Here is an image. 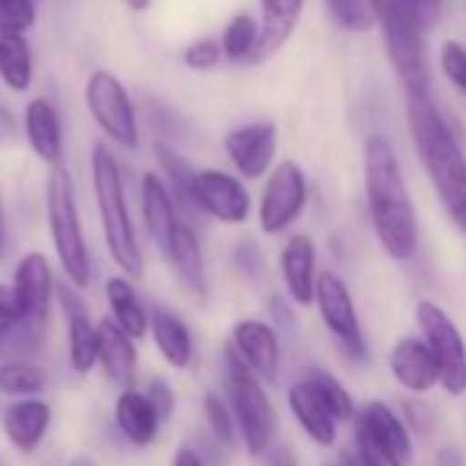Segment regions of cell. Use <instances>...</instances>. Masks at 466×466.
<instances>
[{
  "label": "cell",
  "instance_id": "277c9868",
  "mask_svg": "<svg viewBox=\"0 0 466 466\" xmlns=\"http://www.w3.org/2000/svg\"><path fill=\"white\" fill-rule=\"evenodd\" d=\"M45 211L50 225V239L56 261L75 291H86L94 280V258L86 242L83 217L77 206V192L72 173L58 165L50 167L45 181Z\"/></svg>",
  "mask_w": 466,
  "mask_h": 466
},
{
  "label": "cell",
  "instance_id": "e575fe53",
  "mask_svg": "<svg viewBox=\"0 0 466 466\" xmlns=\"http://www.w3.org/2000/svg\"><path fill=\"white\" fill-rule=\"evenodd\" d=\"M327 9H329L332 20L346 31L365 34L376 25L370 0H327Z\"/></svg>",
  "mask_w": 466,
  "mask_h": 466
},
{
  "label": "cell",
  "instance_id": "52a82bcc",
  "mask_svg": "<svg viewBox=\"0 0 466 466\" xmlns=\"http://www.w3.org/2000/svg\"><path fill=\"white\" fill-rule=\"evenodd\" d=\"M56 291H58V283H56L50 258L39 250L25 253L17 261L15 275H12V294L20 308V324L12 332V338L25 351L23 357H28L31 351L42 346Z\"/></svg>",
  "mask_w": 466,
  "mask_h": 466
},
{
  "label": "cell",
  "instance_id": "3957f363",
  "mask_svg": "<svg viewBox=\"0 0 466 466\" xmlns=\"http://www.w3.org/2000/svg\"><path fill=\"white\" fill-rule=\"evenodd\" d=\"M91 184H94L99 228H102L107 256L118 267V275L129 280H140L146 272V256L129 211L124 170L113 148L105 143H96L91 151Z\"/></svg>",
  "mask_w": 466,
  "mask_h": 466
},
{
  "label": "cell",
  "instance_id": "ac0fdd59",
  "mask_svg": "<svg viewBox=\"0 0 466 466\" xmlns=\"http://www.w3.org/2000/svg\"><path fill=\"white\" fill-rule=\"evenodd\" d=\"M61 305L66 308V360L77 376H88L96 368V321L88 316L86 305L80 302V291L58 289L56 291Z\"/></svg>",
  "mask_w": 466,
  "mask_h": 466
},
{
  "label": "cell",
  "instance_id": "836d02e7",
  "mask_svg": "<svg viewBox=\"0 0 466 466\" xmlns=\"http://www.w3.org/2000/svg\"><path fill=\"white\" fill-rule=\"evenodd\" d=\"M203 417H206V425L211 431V436L225 444V447H237L239 441V433H237V422L230 417V409L225 403V398L214 390H208L203 395Z\"/></svg>",
  "mask_w": 466,
  "mask_h": 466
},
{
  "label": "cell",
  "instance_id": "d6a6232c",
  "mask_svg": "<svg viewBox=\"0 0 466 466\" xmlns=\"http://www.w3.org/2000/svg\"><path fill=\"white\" fill-rule=\"evenodd\" d=\"M302 379H308L313 384V390L321 395V400L327 403V409L332 411V417L340 422H351L354 414H357V406H354V398L351 392L329 373V370H321V368H310Z\"/></svg>",
  "mask_w": 466,
  "mask_h": 466
},
{
  "label": "cell",
  "instance_id": "cb8c5ba5",
  "mask_svg": "<svg viewBox=\"0 0 466 466\" xmlns=\"http://www.w3.org/2000/svg\"><path fill=\"white\" fill-rule=\"evenodd\" d=\"M289 409L297 420V425L302 428V433L319 444V447H335L338 441V420L332 417V411L327 409V403L321 400V395L313 390V384L308 379H299L289 387L286 392Z\"/></svg>",
  "mask_w": 466,
  "mask_h": 466
},
{
  "label": "cell",
  "instance_id": "bcb514c9",
  "mask_svg": "<svg viewBox=\"0 0 466 466\" xmlns=\"http://www.w3.org/2000/svg\"><path fill=\"white\" fill-rule=\"evenodd\" d=\"M127 6H129L135 15H143V12H148V9L154 6V0H127Z\"/></svg>",
  "mask_w": 466,
  "mask_h": 466
},
{
  "label": "cell",
  "instance_id": "7402d4cb",
  "mask_svg": "<svg viewBox=\"0 0 466 466\" xmlns=\"http://www.w3.org/2000/svg\"><path fill=\"white\" fill-rule=\"evenodd\" d=\"M148 338L167 368L187 370L195 362V338L189 324L178 313L167 308H154L148 313Z\"/></svg>",
  "mask_w": 466,
  "mask_h": 466
},
{
  "label": "cell",
  "instance_id": "9a60e30c",
  "mask_svg": "<svg viewBox=\"0 0 466 466\" xmlns=\"http://www.w3.org/2000/svg\"><path fill=\"white\" fill-rule=\"evenodd\" d=\"M53 425V406L45 398H20L9 400L0 414V431H4L6 441L20 455H34Z\"/></svg>",
  "mask_w": 466,
  "mask_h": 466
},
{
  "label": "cell",
  "instance_id": "ba28073f",
  "mask_svg": "<svg viewBox=\"0 0 466 466\" xmlns=\"http://www.w3.org/2000/svg\"><path fill=\"white\" fill-rule=\"evenodd\" d=\"M83 99H86V107H88L94 124L102 129V135L113 146H118L124 151H135L140 146L137 110H135V102L118 75H113L107 69H94L86 80Z\"/></svg>",
  "mask_w": 466,
  "mask_h": 466
},
{
  "label": "cell",
  "instance_id": "7dc6e473",
  "mask_svg": "<svg viewBox=\"0 0 466 466\" xmlns=\"http://www.w3.org/2000/svg\"><path fill=\"white\" fill-rule=\"evenodd\" d=\"M4 343H6V340H4V338H0V354H4Z\"/></svg>",
  "mask_w": 466,
  "mask_h": 466
},
{
  "label": "cell",
  "instance_id": "ffe728a7",
  "mask_svg": "<svg viewBox=\"0 0 466 466\" xmlns=\"http://www.w3.org/2000/svg\"><path fill=\"white\" fill-rule=\"evenodd\" d=\"M140 211H143V225H146L148 239L159 248V253H165L176 228L184 219L157 170H146L140 178Z\"/></svg>",
  "mask_w": 466,
  "mask_h": 466
},
{
  "label": "cell",
  "instance_id": "ab89813d",
  "mask_svg": "<svg viewBox=\"0 0 466 466\" xmlns=\"http://www.w3.org/2000/svg\"><path fill=\"white\" fill-rule=\"evenodd\" d=\"M357 466H403L390 452L376 447L362 431H357Z\"/></svg>",
  "mask_w": 466,
  "mask_h": 466
},
{
  "label": "cell",
  "instance_id": "60d3db41",
  "mask_svg": "<svg viewBox=\"0 0 466 466\" xmlns=\"http://www.w3.org/2000/svg\"><path fill=\"white\" fill-rule=\"evenodd\" d=\"M20 324V308H17V299L12 294V286L0 283V338H12V332L17 329Z\"/></svg>",
  "mask_w": 466,
  "mask_h": 466
},
{
  "label": "cell",
  "instance_id": "74e56055",
  "mask_svg": "<svg viewBox=\"0 0 466 466\" xmlns=\"http://www.w3.org/2000/svg\"><path fill=\"white\" fill-rule=\"evenodd\" d=\"M441 69L447 80L466 94V50L458 42H447L441 47Z\"/></svg>",
  "mask_w": 466,
  "mask_h": 466
},
{
  "label": "cell",
  "instance_id": "d4e9b609",
  "mask_svg": "<svg viewBox=\"0 0 466 466\" xmlns=\"http://www.w3.org/2000/svg\"><path fill=\"white\" fill-rule=\"evenodd\" d=\"M357 431H362L376 447L390 452L395 461L411 458V439L403 425V420L384 403V400H368L357 414Z\"/></svg>",
  "mask_w": 466,
  "mask_h": 466
},
{
  "label": "cell",
  "instance_id": "5b68a950",
  "mask_svg": "<svg viewBox=\"0 0 466 466\" xmlns=\"http://www.w3.org/2000/svg\"><path fill=\"white\" fill-rule=\"evenodd\" d=\"M225 403L230 409V417L237 422L239 441L250 458H264L278 436V411L272 406V398L267 392V384L250 373L239 357L225 346Z\"/></svg>",
  "mask_w": 466,
  "mask_h": 466
},
{
  "label": "cell",
  "instance_id": "f6af8a7d",
  "mask_svg": "<svg viewBox=\"0 0 466 466\" xmlns=\"http://www.w3.org/2000/svg\"><path fill=\"white\" fill-rule=\"evenodd\" d=\"M64 466H99V463H96V458H91V455H86V452H77V455H72Z\"/></svg>",
  "mask_w": 466,
  "mask_h": 466
},
{
  "label": "cell",
  "instance_id": "83f0119b",
  "mask_svg": "<svg viewBox=\"0 0 466 466\" xmlns=\"http://www.w3.org/2000/svg\"><path fill=\"white\" fill-rule=\"evenodd\" d=\"M105 302H107V310H110V321L124 332L129 335L135 343L143 340L148 335V308L143 305L137 289H135V280L124 278V275H113L105 280Z\"/></svg>",
  "mask_w": 466,
  "mask_h": 466
},
{
  "label": "cell",
  "instance_id": "30bf717a",
  "mask_svg": "<svg viewBox=\"0 0 466 466\" xmlns=\"http://www.w3.org/2000/svg\"><path fill=\"white\" fill-rule=\"evenodd\" d=\"M189 200L195 214H203L225 228H239L253 214V195L248 184L222 167L195 170Z\"/></svg>",
  "mask_w": 466,
  "mask_h": 466
},
{
  "label": "cell",
  "instance_id": "484cf974",
  "mask_svg": "<svg viewBox=\"0 0 466 466\" xmlns=\"http://www.w3.org/2000/svg\"><path fill=\"white\" fill-rule=\"evenodd\" d=\"M387 365H390L392 379L409 392H428L431 387L439 384L433 357L420 338L406 335V338L395 340V346L390 349Z\"/></svg>",
  "mask_w": 466,
  "mask_h": 466
},
{
  "label": "cell",
  "instance_id": "b9f144b4",
  "mask_svg": "<svg viewBox=\"0 0 466 466\" xmlns=\"http://www.w3.org/2000/svg\"><path fill=\"white\" fill-rule=\"evenodd\" d=\"M406 4L414 9V15L420 17V23L428 28L436 23L439 12H441V0H406Z\"/></svg>",
  "mask_w": 466,
  "mask_h": 466
},
{
  "label": "cell",
  "instance_id": "4dcf8cb0",
  "mask_svg": "<svg viewBox=\"0 0 466 466\" xmlns=\"http://www.w3.org/2000/svg\"><path fill=\"white\" fill-rule=\"evenodd\" d=\"M154 157H157V162H159V176H162V181H165V187H167V192H170V198H173V203H176V208H178V214L181 211H192V200H189V192H192V176H195V167L173 148V146H167V143H154Z\"/></svg>",
  "mask_w": 466,
  "mask_h": 466
},
{
  "label": "cell",
  "instance_id": "44dd1931",
  "mask_svg": "<svg viewBox=\"0 0 466 466\" xmlns=\"http://www.w3.org/2000/svg\"><path fill=\"white\" fill-rule=\"evenodd\" d=\"M176 275V280L192 294L198 302H206L208 297V272H206V256L200 248L198 233L189 222H181L173 233L167 250L162 253Z\"/></svg>",
  "mask_w": 466,
  "mask_h": 466
},
{
  "label": "cell",
  "instance_id": "d6986e66",
  "mask_svg": "<svg viewBox=\"0 0 466 466\" xmlns=\"http://www.w3.org/2000/svg\"><path fill=\"white\" fill-rule=\"evenodd\" d=\"M278 267H280V278H283L289 299L299 308H310L316 297V280H319L313 239L305 237V233L291 237L280 250Z\"/></svg>",
  "mask_w": 466,
  "mask_h": 466
},
{
  "label": "cell",
  "instance_id": "6da1fadb",
  "mask_svg": "<svg viewBox=\"0 0 466 466\" xmlns=\"http://www.w3.org/2000/svg\"><path fill=\"white\" fill-rule=\"evenodd\" d=\"M362 162L365 198L379 245L395 261L414 258L420 248V225L392 143L384 135H370L365 140Z\"/></svg>",
  "mask_w": 466,
  "mask_h": 466
},
{
  "label": "cell",
  "instance_id": "e0dca14e",
  "mask_svg": "<svg viewBox=\"0 0 466 466\" xmlns=\"http://www.w3.org/2000/svg\"><path fill=\"white\" fill-rule=\"evenodd\" d=\"M23 129H25V140H28L31 151H34L47 167L64 165V151H66L64 121H61L58 107H56L50 99L34 96V99L25 105Z\"/></svg>",
  "mask_w": 466,
  "mask_h": 466
},
{
  "label": "cell",
  "instance_id": "8fae6325",
  "mask_svg": "<svg viewBox=\"0 0 466 466\" xmlns=\"http://www.w3.org/2000/svg\"><path fill=\"white\" fill-rule=\"evenodd\" d=\"M308 198H310V187H308L305 170L294 159L278 162L267 176V184L256 208L258 228L267 237H280V233H286L305 214Z\"/></svg>",
  "mask_w": 466,
  "mask_h": 466
},
{
  "label": "cell",
  "instance_id": "7bdbcfd3",
  "mask_svg": "<svg viewBox=\"0 0 466 466\" xmlns=\"http://www.w3.org/2000/svg\"><path fill=\"white\" fill-rule=\"evenodd\" d=\"M170 466H206V461H203V455L195 447L181 444V447H176V452L170 458Z\"/></svg>",
  "mask_w": 466,
  "mask_h": 466
},
{
  "label": "cell",
  "instance_id": "4316f807",
  "mask_svg": "<svg viewBox=\"0 0 466 466\" xmlns=\"http://www.w3.org/2000/svg\"><path fill=\"white\" fill-rule=\"evenodd\" d=\"M258 6H261L258 45H256L250 64L269 61L291 39V34L305 12V0H258Z\"/></svg>",
  "mask_w": 466,
  "mask_h": 466
},
{
  "label": "cell",
  "instance_id": "4fadbf2b",
  "mask_svg": "<svg viewBox=\"0 0 466 466\" xmlns=\"http://www.w3.org/2000/svg\"><path fill=\"white\" fill-rule=\"evenodd\" d=\"M280 132L272 121H250L242 127H233L222 137L225 157L242 181H258L269 176V170L275 167Z\"/></svg>",
  "mask_w": 466,
  "mask_h": 466
},
{
  "label": "cell",
  "instance_id": "d590c367",
  "mask_svg": "<svg viewBox=\"0 0 466 466\" xmlns=\"http://www.w3.org/2000/svg\"><path fill=\"white\" fill-rule=\"evenodd\" d=\"M36 25V0H0V34L25 36Z\"/></svg>",
  "mask_w": 466,
  "mask_h": 466
},
{
  "label": "cell",
  "instance_id": "8d00e7d4",
  "mask_svg": "<svg viewBox=\"0 0 466 466\" xmlns=\"http://www.w3.org/2000/svg\"><path fill=\"white\" fill-rule=\"evenodd\" d=\"M181 64L192 72H211L222 64V50L217 39H195L184 47Z\"/></svg>",
  "mask_w": 466,
  "mask_h": 466
},
{
  "label": "cell",
  "instance_id": "f1b7e54d",
  "mask_svg": "<svg viewBox=\"0 0 466 466\" xmlns=\"http://www.w3.org/2000/svg\"><path fill=\"white\" fill-rule=\"evenodd\" d=\"M50 373L31 357H12L0 362V395L12 400L20 398H42L47 390Z\"/></svg>",
  "mask_w": 466,
  "mask_h": 466
},
{
  "label": "cell",
  "instance_id": "5bb4252c",
  "mask_svg": "<svg viewBox=\"0 0 466 466\" xmlns=\"http://www.w3.org/2000/svg\"><path fill=\"white\" fill-rule=\"evenodd\" d=\"M228 349L239 357V362L256 373L264 384H275L280 376V362H283V346L280 335L269 321L261 319H242L230 329V343Z\"/></svg>",
  "mask_w": 466,
  "mask_h": 466
},
{
  "label": "cell",
  "instance_id": "7a4b0ae2",
  "mask_svg": "<svg viewBox=\"0 0 466 466\" xmlns=\"http://www.w3.org/2000/svg\"><path fill=\"white\" fill-rule=\"evenodd\" d=\"M409 129L425 173L431 176L436 195L455 222L466 233V157L431 99H409Z\"/></svg>",
  "mask_w": 466,
  "mask_h": 466
},
{
  "label": "cell",
  "instance_id": "2e32d148",
  "mask_svg": "<svg viewBox=\"0 0 466 466\" xmlns=\"http://www.w3.org/2000/svg\"><path fill=\"white\" fill-rule=\"evenodd\" d=\"M113 422H116L121 439L135 450L151 447L165 425L157 406L146 395V390H137V387H127L118 392V398L113 403Z\"/></svg>",
  "mask_w": 466,
  "mask_h": 466
},
{
  "label": "cell",
  "instance_id": "681fc988",
  "mask_svg": "<svg viewBox=\"0 0 466 466\" xmlns=\"http://www.w3.org/2000/svg\"><path fill=\"white\" fill-rule=\"evenodd\" d=\"M280 466H291V463H280Z\"/></svg>",
  "mask_w": 466,
  "mask_h": 466
},
{
  "label": "cell",
  "instance_id": "1f68e13d",
  "mask_svg": "<svg viewBox=\"0 0 466 466\" xmlns=\"http://www.w3.org/2000/svg\"><path fill=\"white\" fill-rule=\"evenodd\" d=\"M217 42H219L222 58L237 61V64H250L256 45H258V20L248 12L233 15Z\"/></svg>",
  "mask_w": 466,
  "mask_h": 466
},
{
  "label": "cell",
  "instance_id": "ee69618b",
  "mask_svg": "<svg viewBox=\"0 0 466 466\" xmlns=\"http://www.w3.org/2000/svg\"><path fill=\"white\" fill-rule=\"evenodd\" d=\"M6 245H9V230H6V214H4V206H0V258L6 256Z\"/></svg>",
  "mask_w": 466,
  "mask_h": 466
},
{
  "label": "cell",
  "instance_id": "f546056e",
  "mask_svg": "<svg viewBox=\"0 0 466 466\" xmlns=\"http://www.w3.org/2000/svg\"><path fill=\"white\" fill-rule=\"evenodd\" d=\"M34 50L25 36L0 34V83L12 94H25L34 86Z\"/></svg>",
  "mask_w": 466,
  "mask_h": 466
},
{
  "label": "cell",
  "instance_id": "7c38bea8",
  "mask_svg": "<svg viewBox=\"0 0 466 466\" xmlns=\"http://www.w3.org/2000/svg\"><path fill=\"white\" fill-rule=\"evenodd\" d=\"M313 305L319 308V316H321L327 332L338 340V346L349 357L362 360L368 346H365L360 316H357V305H354V297H351L346 280L340 275L329 272V269L319 272Z\"/></svg>",
  "mask_w": 466,
  "mask_h": 466
},
{
  "label": "cell",
  "instance_id": "8992f818",
  "mask_svg": "<svg viewBox=\"0 0 466 466\" xmlns=\"http://www.w3.org/2000/svg\"><path fill=\"white\" fill-rule=\"evenodd\" d=\"M373 17L384 34L390 64L409 99H428L431 72L425 56V25L406 0H370Z\"/></svg>",
  "mask_w": 466,
  "mask_h": 466
},
{
  "label": "cell",
  "instance_id": "c3c4849f",
  "mask_svg": "<svg viewBox=\"0 0 466 466\" xmlns=\"http://www.w3.org/2000/svg\"><path fill=\"white\" fill-rule=\"evenodd\" d=\"M0 140H4V132H0Z\"/></svg>",
  "mask_w": 466,
  "mask_h": 466
},
{
  "label": "cell",
  "instance_id": "f35d334b",
  "mask_svg": "<svg viewBox=\"0 0 466 466\" xmlns=\"http://www.w3.org/2000/svg\"><path fill=\"white\" fill-rule=\"evenodd\" d=\"M146 395H148V398H151V403L157 406V411H159L162 422H167V420L173 417V411H176V403H178L176 390L170 387V381H165L162 376L151 379V381H148V387H146Z\"/></svg>",
  "mask_w": 466,
  "mask_h": 466
},
{
  "label": "cell",
  "instance_id": "9c48e42d",
  "mask_svg": "<svg viewBox=\"0 0 466 466\" xmlns=\"http://www.w3.org/2000/svg\"><path fill=\"white\" fill-rule=\"evenodd\" d=\"M417 324L422 329V343L428 346L439 384L447 395L466 392V343L455 327V321L431 299L417 305Z\"/></svg>",
  "mask_w": 466,
  "mask_h": 466
},
{
  "label": "cell",
  "instance_id": "603a6c76",
  "mask_svg": "<svg viewBox=\"0 0 466 466\" xmlns=\"http://www.w3.org/2000/svg\"><path fill=\"white\" fill-rule=\"evenodd\" d=\"M96 368L113 381L116 387L127 390L135 387L137 379V343L124 335L110 319L96 321Z\"/></svg>",
  "mask_w": 466,
  "mask_h": 466
}]
</instances>
